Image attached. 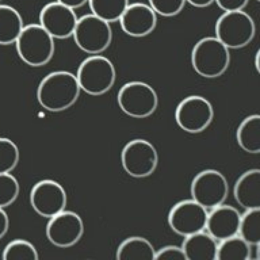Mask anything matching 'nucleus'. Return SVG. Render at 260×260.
<instances>
[{"label":"nucleus","instance_id":"nucleus-1","mask_svg":"<svg viewBox=\"0 0 260 260\" xmlns=\"http://www.w3.org/2000/svg\"><path fill=\"white\" fill-rule=\"evenodd\" d=\"M80 92L76 76L67 71L51 72L41 81L37 90L39 104L52 112L64 111L77 101Z\"/></svg>","mask_w":260,"mask_h":260},{"label":"nucleus","instance_id":"nucleus-2","mask_svg":"<svg viewBox=\"0 0 260 260\" xmlns=\"http://www.w3.org/2000/svg\"><path fill=\"white\" fill-rule=\"evenodd\" d=\"M15 43L20 58L31 67L45 65L55 51L54 39L40 24L24 25Z\"/></svg>","mask_w":260,"mask_h":260},{"label":"nucleus","instance_id":"nucleus-3","mask_svg":"<svg viewBox=\"0 0 260 260\" xmlns=\"http://www.w3.org/2000/svg\"><path fill=\"white\" fill-rule=\"evenodd\" d=\"M229 49L215 37L202 38L192 49L191 61L193 69L205 78H214L221 76L230 64Z\"/></svg>","mask_w":260,"mask_h":260},{"label":"nucleus","instance_id":"nucleus-4","mask_svg":"<svg viewBox=\"0 0 260 260\" xmlns=\"http://www.w3.org/2000/svg\"><path fill=\"white\" fill-rule=\"evenodd\" d=\"M76 77L80 89L89 95L99 96L113 87L116 70L112 61L106 57L92 55L80 63Z\"/></svg>","mask_w":260,"mask_h":260},{"label":"nucleus","instance_id":"nucleus-5","mask_svg":"<svg viewBox=\"0 0 260 260\" xmlns=\"http://www.w3.org/2000/svg\"><path fill=\"white\" fill-rule=\"evenodd\" d=\"M215 37L229 49L243 48L253 40L255 26L251 17L243 10L225 12L217 19Z\"/></svg>","mask_w":260,"mask_h":260},{"label":"nucleus","instance_id":"nucleus-6","mask_svg":"<svg viewBox=\"0 0 260 260\" xmlns=\"http://www.w3.org/2000/svg\"><path fill=\"white\" fill-rule=\"evenodd\" d=\"M117 101L123 113L135 118H144L151 115L156 110L158 103L153 88L140 81L123 84L118 92Z\"/></svg>","mask_w":260,"mask_h":260},{"label":"nucleus","instance_id":"nucleus-7","mask_svg":"<svg viewBox=\"0 0 260 260\" xmlns=\"http://www.w3.org/2000/svg\"><path fill=\"white\" fill-rule=\"evenodd\" d=\"M72 36L80 50L96 55L109 47L113 34L109 23L91 13L78 19Z\"/></svg>","mask_w":260,"mask_h":260},{"label":"nucleus","instance_id":"nucleus-8","mask_svg":"<svg viewBox=\"0 0 260 260\" xmlns=\"http://www.w3.org/2000/svg\"><path fill=\"white\" fill-rule=\"evenodd\" d=\"M158 160L157 152L149 141L135 139L127 142L121 152V161L124 171L131 176L142 178L151 175Z\"/></svg>","mask_w":260,"mask_h":260},{"label":"nucleus","instance_id":"nucleus-9","mask_svg":"<svg viewBox=\"0 0 260 260\" xmlns=\"http://www.w3.org/2000/svg\"><path fill=\"white\" fill-rule=\"evenodd\" d=\"M190 191L193 201L207 210L212 209L224 202L229 186L226 178L220 172L207 169L194 177Z\"/></svg>","mask_w":260,"mask_h":260},{"label":"nucleus","instance_id":"nucleus-10","mask_svg":"<svg viewBox=\"0 0 260 260\" xmlns=\"http://www.w3.org/2000/svg\"><path fill=\"white\" fill-rule=\"evenodd\" d=\"M175 117L178 126L192 134L202 132L211 124L214 110L211 103L203 96L191 95L177 105Z\"/></svg>","mask_w":260,"mask_h":260},{"label":"nucleus","instance_id":"nucleus-11","mask_svg":"<svg viewBox=\"0 0 260 260\" xmlns=\"http://www.w3.org/2000/svg\"><path fill=\"white\" fill-rule=\"evenodd\" d=\"M29 201L36 213L50 218L64 210L67 197L63 187L58 182L43 179L32 187Z\"/></svg>","mask_w":260,"mask_h":260},{"label":"nucleus","instance_id":"nucleus-12","mask_svg":"<svg viewBox=\"0 0 260 260\" xmlns=\"http://www.w3.org/2000/svg\"><path fill=\"white\" fill-rule=\"evenodd\" d=\"M208 215L207 209L192 199L184 200L172 208L168 220L174 232L185 238L206 229Z\"/></svg>","mask_w":260,"mask_h":260},{"label":"nucleus","instance_id":"nucleus-13","mask_svg":"<svg viewBox=\"0 0 260 260\" xmlns=\"http://www.w3.org/2000/svg\"><path fill=\"white\" fill-rule=\"evenodd\" d=\"M84 232L80 216L71 211H63L50 218L46 235L50 242L60 248H68L76 244Z\"/></svg>","mask_w":260,"mask_h":260},{"label":"nucleus","instance_id":"nucleus-14","mask_svg":"<svg viewBox=\"0 0 260 260\" xmlns=\"http://www.w3.org/2000/svg\"><path fill=\"white\" fill-rule=\"evenodd\" d=\"M78 19L74 10L55 1L42 8L39 24L53 38L62 40L73 36Z\"/></svg>","mask_w":260,"mask_h":260},{"label":"nucleus","instance_id":"nucleus-15","mask_svg":"<svg viewBox=\"0 0 260 260\" xmlns=\"http://www.w3.org/2000/svg\"><path fill=\"white\" fill-rule=\"evenodd\" d=\"M119 21L125 34L133 38H142L155 29L157 14L149 5L137 2L128 5Z\"/></svg>","mask_w":260,"mask_h":260},{"label":"nucleus","instance_id":"nucleus-16","mask_svg":"<svg viewBox=\"0 0 260 260\" xmlns=\"http://www.w3.org/2000/svg\"><path fill=\"white\" fill-rule=\"evenodd\" d=\"M241 217L236 209L222 204L208 213L206 229L214 239L222 241L238 234Z\"/></svg>","mask_w":260,"mask_h":260},{"label":"nucleus","instance_id":"nucleus-17","mask_svg":"<svg viewBox=\"0 0 260 260\" xmlns=\"http://www.w3.org/2000/svg\"><path fill=\"white\" fill-rule=\"evenodd\" d=\"M234 194L238 204L246 210L260 209V171L253 169L236 181Z\"/></svg>","mask_w":260,"mask_h":260},{"label":"nucleus","instance_id":"nucleus-18","mask_svg":"<svg viewBox=\"0 0 260 260\" xmlns=\"http://www.w3.org/2000/svg\"><path fill=\"white\" fill-rule=\"evenodd\" d=\"M218 245L216 240L203 231L185 237L182 248L186 259H216Z\"/></svg>","mask_w":260,"mask_h":260},{"label":"nucleus","instance_id":"nucleus-19","mask_svg":"<svg viewBox=\"0 0 260 260\" xmlns=\"http://www.w3.org/2000/svg\"><path fill=\"white\" fill-rule=\"evenodd\" d=\"M24 25L19 12L8 5H0V45L15 43Z\"/></svg>","mask_w":260,"mask_h":260},{"label":"nucleus","instance_id":"nucleus-20","mask_svg":"<svg viewBox=\"0 0 260 260\" xmlns=\"http://www.w3.org/2000/svg\"><path fill=\"white\" fill-rule=\"evenodd\" d=\"M236 139L245 151L256 154L260 151V116L252 114L240 123L236 132Z\"/></svg>","mask_w":260,"mask_h":260},{"label":"nucleus","instance_id":"nucleus-21","mask_svg":"<svg viewBox=\"0 0 260 260\" xmlns=\"http://www.w3.org/2000/svg\"><path fill=\"white\" fill-rule=\"evenodd\" d=\"M156 251L151 243L139 236L128 237L119 245L116 257L118 260L154 259Z\"/></svg>","mask_w":260,"mask_h":260},{"label":"nucleus","instance_id":"nucleus-22","mask_svg":"<svg viewBox=\"0 0 260 260\" xmlns=\"http://www.w3.org/2000/svg\"><path fill=\"white\" fill-rule=\"evenodd\" d=\"M91 13L110 23L119 21L128 0H88Z\"/></svg>","mask_w":260,"mask_h":260},{"label":"nucleus","instance_id":"nucleus-23","mask_svg":"<svg viewBox=\"0 0 260 260\" xmlns=\"http://www.w3.org/2000/svg\"><path fill=\"white\" fill-rule=\"evenodd\" d=\"M250 245L237 235L220 241L216 260H247L250 258Z\"/></svg>","mask_w":260,"mask_h":260},{"label":"nucleus","instance_id":"nucleus-24","mask_svg":"<svg viewBox=\"0 0 260 260\" xmlns=\"http://www.w3.org/2000/svg\"><path fill=\"white\" fill-rule=\"evenodd\" d=\"M239 236L250 245L260 243V209L248 210L241 216Z\"/></svg>","mask_w":260,"mask_h":260},{"label":"nucleus","instance_id":"nucleus-25","mask_svg":"<svg viewBox=\"0 0 260 260\" xmlns=\"http://www.w3.org/2000/svg\"><path fill=\"white\" fill-rule=\"evenodd\" d=\"M5 260L39 259V254L35 246L29 241L16 239L9 242L2 254Z\"/></svg>","mask_w":260,"mask_h":260},{"label":"nucleus","instance_id":"nucleus-26","mask_svg":"<svg viewBox=\"0 0 260 260\" xmlns=\"http://www.w3.org/2000/svg\"><path fill=\"white\" fill-rule=\"evenodd\" d=\"M20 158L19 149L11 140L0 137V174L10 173Z\"/></svg>","mask_w":260,"mask_h":260},{"label":"nucleus","instance_id":"nucleus-27","mask_svg":"<svg viewBox=\"0 0 260 260\" xmlns=\"http://www.w3.org/2000/svg\"><path fill=\"white\" fill-rule=\"evenodd\" d=\"M20 192L17 179L10 173L0 174V208L4 209L12 204Z\"/></svg>","mask_w":260,"mask_h":260},{"label":"nucleus","instance_id":"nucleus-28","mask_svg":"<svg viewBox=\"0 0 260 260\" xmlns=\"http://www.w3.org/2000/svg\"><path fill=\"white\" fill-rule=\"evenodd\" d=\"M149 5L161 16L171 17L179 14L183 10L185 0H148Z\"/></svg>","mask_w":260,"mask_h":260},{"label":"nucleus","instance_id":"nucleus-29","mask_svg":"<svg viewBox=\"0 0 260 260\" xmlns=\"http://www.w3.org/2000/svg\"><path fill=\"white\" fill-rule=\"evenodd\" d=\"M154 259L186 260V258L182 247L169 245L156 251Z\"/></svg>","mask_w":260,"mask_h":260},{"label":"nucleus","instance_id":"nucleus-30","mask_svg":"<svg viewBox=\"0 0 260 260\" xmlns=\"http://www.w3.org/2000/svg\"><path fill=\"white\" fill-rule=\"evenodd\" d=\"M249 0H215L219 8L225 12L242 10Z\"/></svg>","mask_w":260,"mask_h":260},{"label":"nucleus","instance_id":"nucleus-31","mask_svg":"<svg viewBox=\"0 0 260 260\" xmlns=\"http://www.w3.org/2000/svg\"><path fill=\"white\" fill-rule=\"evenodd\" d=\"M9 218L4 209L0 208V240L7 234L9 228Z\"/></svg>","mask_w":260,"mask_h":260},{"label":"nucleus","instance_id":"nucleus-32","mask_svg":"<svg viewBox=\"0 0 260 260\" xmlns=\"http://www.w3.org/2000/svg\"><path fill=\"white\" fill-rule=\"evenodd\" d=\"M56 1L75 10L88 2V0H56Z\"/></svg>","mask_w":260,"mask_h":260},{"label":"nucleus","instance_id":"nucleus-33","mask_svg":"<svg viewBox=\"0 0 260 260\" xmlns=\"http://www.w3.org/2000/svg\"><path fill=\"white\" fill-rule=\"evenodd\" d=\"M186 2L190 5L199 8H203L208 7L212 4L215 0H185Z\"/></svg>","mask_w":260,"mask_h":260},{"label":"nucleus","instance_id":"nucleus-34","mask_svg":"<svg viewBox=\"0 0 260 260\" xmlns=\"http://www.w3.org/2000/svg\"><path fill=\"white\" fill-rule=\"evenodd\" d=\"M259 51L258 50V51L256 52L255 56V60H254V63L255 65V67L257 69V72H259Z\"/></svg>","mask_w":260,"mask_h":260},{"label":"nucleus","instance_id":"nucleus-35","mask_svg":"<svg viewBox=\"0 0 260 260\" xmlns=\"http://www.w3.org/2000/svg\"><path fill=\"white\" fill-rule=\"evenodd\" d=\"M255 1H257V2H259V0H255Z\"/></svg>","mask_w":260,"mask_h":260},{"label":"nucleus","instance_id":"nucleus-36","mask_svg":"<svg viewBox=\"0 0 260 260\" xmlns=\"http://www.w3.org/2000/svg\"><path fill=\"white\" fill-rule=\"evenodd\" d=\"M2 1V0H0V1Z\"/></svg>","mask_w":260,"mask_h":260}]
</instances>
